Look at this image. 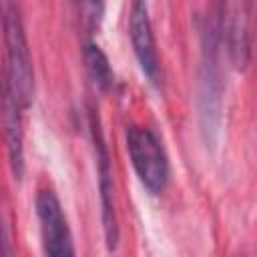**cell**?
Listing matches in <instances>:
<instances>
[{
    "instance_id": "cell-5",
    "label": "cell",
    "mask_w": 257,
    "mask_h": 257,
    "mask_svg": "<svg viewBox=\"0 0 257 257\" xmlns=\"http://www.w3.org/2000/svg\"><path fill=\"white\" fill-rule=\"evenodd\" d=\"M128 36L133 42L135 56L141 64V70L151 80V84H161V60L155 44V34L149 18L147 0H133L128 14Z\"/></svg>"
},
{
    "instance_id": "cell-7",
    "label": "cell",
    "mask_w": 257,
    "mask_h": 257,
    "mask_svg": "<svg viewBox=\"0 0 257 257\" xmlns=\"http://www.w3.org/2000/svg\"><path fill=\"white\" fill-rule=\"evenodd\" d=\"M4 135H6V149H8V159L10 167L16 179L22 177L24 173V153H22V118L20 110L22 106L16 102V98L4 88Z\"/></svg>"
},
{
    "instance_id": "cell-9",
    "label": "cell",
    "mask_w": 257,
    "mask_h": 257,
    "mask_svg": "<svg viewBox=\"0 0 257 257\" xmlns=\"http://www.w3.org/2000/svg\"><path fill=\"white\" fill-rule=\"evenodd\" d=\"M74 14L86 34H94L102 20V0H72Z\"/></svg>"
},
{
    "instance_id": "cell-1",
    "label": "cell",
    "mask_w": 257,
    "mask_h": 257,
    "mask_svg": "<svg viewBox=\"0 0 257 257\" xmlns=\"http://www.w3.org/2000/svg\"><path fill=\"white\" fill-rule=\"evenodd\" d=\"M223 2L215 0L205 16V24L201 30L203 36V66H201V90H199V110L203 133L213 141L219 128L221 118V72H219V48L223 44Z\"/></svg>"
},
{
    "instance_id": "cell-8",
    "label": "cell",
    "mask_w": 257,
    "mask_h": 257,
    "mask_svg": "<svg viewBox=\"0 0 257 257\" xmlns=\"http://www.w3.org/2000/svg\"><path fill=\"white\" fill-rule=\"evenodd\" d=\"M82 54H84V64H86V70H88V76L92 78V82L100 90H108L114 82V74H112L106 54L94 42H86Z\"/></svg>"
},
{
    "instance_id": "cell-3",
    "label": "cell",
    "mask_w": 257,
    "mask_h": 257,
    "mask_svg": "<svg viewBox=\"0 0 257 257\" xmlns=\"http://www.w3.org/2000/svg\"><path fill=\"white\" fill-rule=\"evenodd\" d=\"M126 151L143 187L159 195L169 183V159L159 137L147 126H126Z\"/></svg>"
},
{
    "instance_id": "cell-2",
    "label": "cell",
    "mask_w": 257,
    "mask_h": 257,
    "mask_svg": "<svg viewBox=\"0 0 257 257\" xmlns=\"http://www.w3.org/2000/svg\"><path fill=\"white\" fill-rule=\"evenodd\" d=\"M4 44H6V90L22 108H28L34 98L32 58L20 18L18 4L4 0Z\"/></svg>"
},
{
    "instance_id": "cell-4",
    "label": "cell",
    "mask_w": 257,
    "mask_h": 257,
    "mask_svg": "<svg viewBox=\"0 0 257 257\" xmlns=\"http://www.w3.org/2000/svg\"><path fill=\"white\" fill-rule=\"evenodd\" d=\"M36 215L40 221V235L44 253L50 257L74 255L72 235L64 217L62 205L52 191H40L36 195Z\"/></svg>"
},
{
    "instance_id": "cell-6",
    "label": "cell",
    "mask_w": 257,
    "mask_h": 257,
    "mask_svg": "<svg viewBox=\"0 0 257 257\" xmlns=\"http://www.w3.org/2000/svg\"><path fill=\"white\" fill-rule=\"evenodd\" d=\"M90 124H92V137L96 145V161H98V175H100V197H102V223H104V237L108 249L116 247L118 241V225H116V215H114V203H112V181H110V171H108V155L102 143L98 118L90 114Z\"/></svg>"
}]
</instances>
